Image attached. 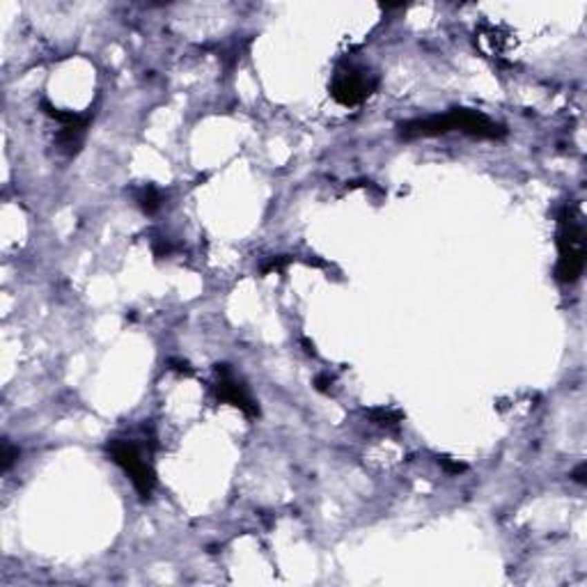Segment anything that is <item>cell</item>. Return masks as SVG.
I'll return each mask as SVG.
<instances>
[{
  "instance_id": "9",
  "label": "cell",
  "mask_w": 587,
  "mask_h": 587,
  "mask_svg": "<svg viewBox=\"0 0 587 587\" xmlns=\"http://www.w3.org/2000/svg\"><path fill=\"white\" fill-rule=\"evenodd\" d=\"M365 415H367V418L374 422V425L385 427V429H397L399 422H402V413H399V411H392V409H383V406H378V409L365 411Z\"/></svg>"
},
{
  "instance_id": "12",
  "label": "cell",
  "mask_w": 587,
  "mask_h": 587,
  "mask_svg": "<svg viewBox=\"0 0 587 587\" xmlns=\"http://www.w3.org/2000/svg\"><path fill=\"white\" fill-rule=\"evenodd\" d=\"M439 463L443 468H445L448 472H452V475H459V472L466 470V463H459V461H452L450 456H439Z\"/></svg>"
},
{
  "instance_id": "8",
  "label": "cell",
  "mask_w": 587,
  "mask_h": 587,
  "mask_svg": "<svg viewBox=\"0 0 587 587\" xmlns=\"http://www.w3.org/2000/svg\"><path fill=\"white\" fill-rule=\"evenodd\" d=\"M135 202H138V206L147 213V216H152V213H156L161 209L163 198H161V193H159V189H156L154 184H147V186H142V189L138 191V195H135Z\"/></svg>"
},
{
  "instance_id": "10",
  "label": "cell",
  "mask_w": 587,
  "mask_h": 587,
  "mask_svg": "<svg viewBox=\"0 0 587 587\" xmlns=\"http://www.w3.org/2000/svg\"><path fill=\"white\" fill-rule=\"evenodd\" d=\"M19 454H21L19 448H14L12 443L5 439L3 441V454H0V459H3V461H0V468H3V472H7L14 466V461L19 459Z\"/></svg>"
},
{
  "instance_id": "4",
  "label": "cell",
  "mask_w": 587,
  "mask_h": 587,
  "mask_svg": "<svg viewBox=\"0 0 587 587\" xmlns=\"http://www.w3.org/2000/svg\"><path fill=\"white\" fill-rule=\"evenodd\" d=\"M450 117H452L454 131H461L470 135V138H479V140H503L507 135V128L498 122H493L491 117H486L484 113L472 110V108H452L450 110Z\"/></svg>"
},
{
  "instance_id": "2",
  "label": "cell",
  "mask_w": 587,
  "mask_h": 587,
  "mask_svg": "<svg viewBox=\"0 0 587 587\" xmlns=\"http://www.w3.org/2000/svg\"><path fill=\"white\" fill-rule=\"evenodd\" d=\"M106 452L117 466L131 477V482L138 491V496L142 500H149L152 498V491H154V484H156V475L149 461L142 459L138 445L133 441H126V439H110L108 445H106Z\"/></svg>"
},
{
  "instance_id": "6",
  "label": "cell",
  "mask_w": 587,
  "mask_h": 587,
  "mask_svg": "<svg viewBox=\"0 0 587 587\" xmlns=\"http://www.w3.org/2000/svg\"><path fill=\"white\" fill-rule=\"evenodd\" d=\"M85 131H88V126H62L58 135H55V147H58V152L69 156V159L76 156L83 147Z\"/></svg>"
},
{
  "instance_id": "5",
  "label": "cell",
  "mask_w": 587,
  "mask_h": 587,
  "mask_svg": "<svg viewBox=\"0 0 587 587\" xmlns=\"http://www.w3.org/2000/svg\"><path fill=\"white\" fill-rule=\"evenodd\" d=\"M216 376H218V381H216V385H213V390H216V397L220 399V402H227V404L236 406V409L246 413L248 418H260V406H257L255 399L248 395V390L243 388V383L236 381V378L232 376V372L227 365H216Z\"/></svg>"
},
{
  "instance_id": "3",
  "label": "cell",
  "mask_w": 587,
  "mask_h": 587,
  "mask_svg": "<svg viewBox=\"0 0 587 587\" xmlns=\"http://www.w3.org/2000/svg\"><path fill=\"white\" fill-rule=\"evenodd\" d=\"M378 85V78L372 76L367 69L363 67H340L335 71L333 83H331V95L340 106H347V108H354V106H360L363 102L374 95Z\"/></svg>"
},
{
  "instance_id": "7",
  "label": "cell",
  "mask_w": 587,
  "mask_h": 587,
  "mask_svg": "<svg viewBox=\"0 0 587 587\" xmlns=\"http://www.w3.org/2000/svg\"><path fill=\"white\" fill-rule=\"evenodd\" d=\"M41 110H44L51 119L60 122L62 126H88L90 124V115H78L74 110L55 108V106H51L48 102H41Z\"/></svg>"
},
{
  "instance_id": "14",
  "label": "cell",
  "mask_w": 587,
  "mask_h": 587,
  "mask_svg": "<svg viewBox=\"0 0 587 587\" xmlns=\"http://www.w3.org/2000/svg\"><path fill=\"white\" fill-rule=\"evenodd\" d=\"M571 477H574V482H578V484H587V466L585 463H581V466L571 472Z\"/></svg>"
},
{
  "instance_id": "15",
  "label": "cell",
  "mask_w": 587,
  "mask_h": 587,
  "mask_svg": "<svg viewBox=\"0 0 587 587\" xmlns=\"http://www.w3.org/2000/svg\"><path fill=\"white\" fill-rule=\"evenodd\" d=\"M170 367H173L175 372H182V374H191L189 363H184V360H170Z\"/></svg>"
},
{
  "instance_id": "11",
  "label": "cell",
  "mask_w": 587,
  "mask_h": 587,
  "mask_svg": "<svg viewBox=\"0 0 587 587\" xmlns=\"http://www.w3.org/2000/svg\"><path fill=\"white\" fill-rule=\"evenodd\" d=\"M291 262V257H287V255H280V257H271V260L264 264L262 267V273L264 276H269V273H280V271H285V267H287V264Z\"/></svg>"
},
{
  "instance_id": "13",
  "label": "cell",
  "mask_w": 587,
  "mask_h": 587,
  "mask_svg": "<svg viewBox=\"0 0 587 587\" xmlns=\"http://www.w3.org/2000/svg\"><path fill=\"white\" fill-rule=\"evenodd\" d=\"M331 385H333V376H328V374H319L314 378V388L319 392H331Z\"/></svg>"
},
{
  "instance_id": "1",
  "label": "cell",
  "mask_w": 587,
  "mask_h": 587,
  "mask_svg": "<svg viewBox=\"0 0 587 587\" xmlns=\"http://www.w3.org/2000/svg\"><path fill=\"white\" fill-rule=\"evenodd\" d=\"M557 260L555 276L562 285H574L585 271V230L576 206H564L557 218Z\"/></svg>"
}]
</instances>
